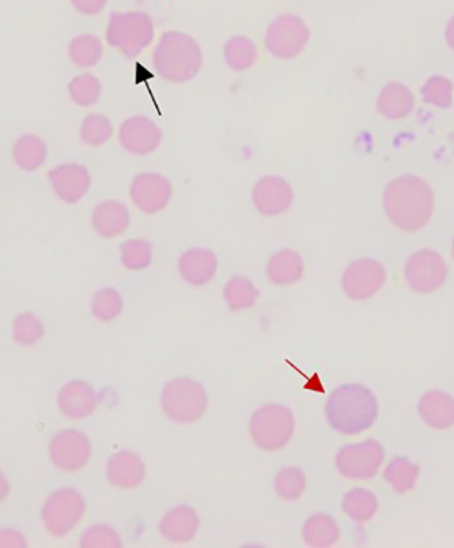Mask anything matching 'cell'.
<instances>
[{
  "label": "cell",
  "instance_id": "2e32d148",
  "mask_svg": "<svg viewBox=\"0 0 454 548\" xmlns=\"http://www.w3.org/2000/svg\"><path fill=\"white\" fill-rule=\"evenodd\" d=\"M49 184L56 198L66 204L81 202L92 187L89 169L79 162H64L48 172Z\"/></svg>",
  "mask_w": 454,
  "mask_h": 548
},
{
  "label": "cell",
  "instance_id": "44dd1931",
  "mask_svg": "<svg viewBox=\"0 0 454 548\" xmlns=\"http://www.w3.org/2000/svg\"><path fill=\"white\" fill-rule=\"evenodd\" d=\"M200 520L194 508L187 505L176 506L170 509L160 524L162 536L168 542L174 544H185L191 542L198 534Z\"/></svg>",
  "mask_w": 454,
  "mask_h": 548
},
{
  "label": "cell",
  "instance_id": "ac0fdd59",
  "mask_svg": "<svg viewBox=\"0 0 454 548\" xmlns=\"http://www.w3.org/2000/svg\"><path fill=\"white\" fill-rule=\"evenodd\" d=\"M131 224V213L127 204L109 199L98 203L92 214V226L97 236L113 240L127 232Z\"/></svg>",
  "mask_w": 454,
  "mask_h": 548
},
{
  "label": "cell",
  "instance_id": "ee69618b",
  "mask_svg": "<svg viewBox=\"0 0 454 548\" xmlns=\"http://www.w3.org/2000/svg\"><path fill=\"white\" fill-rule=\"evenodd\" d=\"M452 256H453V259H454V238H453V241H452Z\"/></svg>",
  "mask_w": 454,
  "mask_h": 548
},
{
  "label": "cell",
  "instance_id": "7a4b0ae2",
  "mask_svg": "<svg viewBox=\"0 0 454 548\" xmlns=\"http://www.w3.org/2000/svg\"><path fill=\"white\" fill-rule=\"evenodd\" d=\"M378 400L362 384H344L329 395L325 415L332 429L344 436H357L377 421Z\"/></svg>",
  "mask_w": 454,
  "mask_h": 548
},
{
  "label": "cell",
  "instance_id": "9a60e30c",
  "mask_svg": "<svg viewBox=\"0 0 454 548\" xmlns=\"http://www.w3.org/2000/svg\"><path fill=\"white\" fill-rule=\"evenodd\" d=\"M164 141L161 128L146 116H132L119 128V143L132 156H149L160 149Z\"/></svg>",
  "mask_w": 454,
  "mask_h": 548
},
{
  "label": "cell",
  "instance_id": "277c9868",
  "mask_svg": "<svg viewBox=\"0 0 454 548\" xmlns=\"http://www.w3.org/2000/svg\"><path fill=\"white\" fill-rule=\"evenodd\" d=\"M155 36L154 22L143 11L113 13L107 26V41L126 58H136L149 48Z\"/></svg>",
  "mask_w": 454,
  "mask_h": 548
},
{
  "label": "cell",
  "instance_id": "5b68a950",
  "mask_svg": "<svg viewBox=\"0 0 454 548\" xmlns=\"http://www.w3.org/2000/svg\"><path fill=\"white\" fill-rule=\"evenodd\" d=\"M161 406L170 421L179 425H191L206 414V389L198 381L187 377L169 381L162 389Z\"/></svg>",
  "mask_w": 454,
  "mask_h": 548
},
{
  "label": "cell",
  "instance_id": "4dcf8cb0",
  "mask_svg": "<svg viewBox=\"0 0 454 548\" xmlns=\"http://www.w3.org/2000/svg\"><path fill=\"white\" fill-rule=\"evenodd\" d=\"M260 296V291L253 285L248 278L233 277L229 279L223 289V298L233 312L245 311L252 308L256 304L257 298Z\"/></svg>",
  "mask_w": 454,
  "mask_h": 548
},
{
  "label": "cell",
  "instance_id": "ba28073f",
  "mask_svg": "<svg viewBox=\"0 0 454 548\" xmlns=\"http://www.w3.org/2000/svg\"><path fill=\"white\" fill-rule=\"evenodd\" d=\"M310 40V29L298 15L282 14L268 25L266 48L276 59L297 58Z\"/></svg>",
  "mask_w": 454,
  "mask_h": 548
},
{
  "label": "cell",
  "instance_id": "3957f363",
  "mask_svg": "<svg viewBox=\"0 0 454 548\" xmlns=\"http://www.w3.org/2000/svg\"><path fill=\"white\" fill-rule=\"evenodd\" d=\"M153 66L162 79L170 83H187L198 77L203 66L198 41L180 30L165 32L155 45Z\"/></svg>",
  "mask_w": 454,
  "mask_h": 548
},
{
  "label": "cell",
  "instance_id": "52a82bcc",
  "mask_svg": "<svg viewBox=\"0 0 454 548\" xmlns=\"http://www.w3.org/2000/svg\"><path fill=\"white\" fill-rule=\"evenodd\" d=\"M86 513L82 494L71 487H62L48 495L41 508V521L45 531L54 538H63L81 523Z\"/></svg>",
  "mask_w": 454,
  "mask_h": 548
},
{
  "label": "cell",
  "instance_id": "e575fe53",
  "mask_svg": "<svg viewBox=\"0 0 454 548\" xmlns=\"http://www.w3.org/2000/svg\"><path fill=\"white\" fill-rule=\"evenodd\" d=\"M13 339L17 345L32 347L45 335V327L40 317L32 312H24L13 321Z\"/></svg>",
  "mask_w": 454,
  "mask_h": 548
},
{
  "label": "cell",
  "instance_id": "603a6c76",
  "mask_svg": "<svg viewBox=\"0 0 454 548\" xmlns=\"http://www.w3.org/2000/svg\"><path fill=\"white\" fill-rule=\"evenodd\" d=\"M415 108V96L407 85L391 82L382 88L377 98V109L385 119L403 120Z\"/></svg>",
  "mask_w": 454,
  "mask_h": 548
},
{
  "label": "cell",
  "instance_id": "8d00e7d4",
  "mask_svg": "<svg viewBox=\"0 0 454 548\" xmlns=\"http://www.w3.org/2000/svg\"><path fill=\"white\" fill-rule=\"evenodd\" d=\"M306 487V478L300 468L286 467L275 478V491L283 501H297Z\"/></svg>",
  "mask_w": 454,
  "mask_h": 548
},
{
  "label": "cell",
  "instance_id": "836d02e7",
  "mask_svg": "<svg viewBox=\"0 0 454 548\" xmlns=\"http://www.w3.org/2000/svg\"><path fill=\"white\" fill-rule=\"evenodd\" d=\"M113 131V124L107 116L90 113L82 120L79 135L86 146L100 147L111 141Z\"/></svg>",
  "mask_w": 454,
  "mask_h": 548
},
{
  "label": "cell",
  "instance_id": "7c38bea8",
  "mask_svg": "<svg viewBox=\"0 0 454 548\" xmlns=\"http://www.w3.org/2000/svg\"><path fill=\"white\" fill-rule=\"evenodd\" d=\"M387 282V271L380 262L374 259L354 260L344 270L342 289L344 294L353 301L369 300Z\"/></svg>",
  "mask_w": 454,
  "mask_h": 548
},
{
  "label": "cell",
  "instance_id": "d590c367",
  "mask_svg": "<svg viewBox=\"0 0 454 548\" xmlns=\"http://www.w3.org/2000/svg\"><path fill=\"white\" fill-rule=\"evenodd\" d=\"M422 97L431 107L448 109L452 107L454 85L445 75H433L422 86Z\"/></svg>",
  "mask_w": 454,
  "mask_h": 548
},
{
  "label": "cell",
  "instance_id": "7402d4cb",
  "mask_svg": "<svg viewBox=\"0 0 454 548\" xmlns=\"http://www.w3.org/2000/svg\"><path fill=\"white\" fill-rule=\"evenodd\" d=\"M423 422L434 430H448L454 426V398L442 391H429L418 403Z\"/></svg>",
  "mask_w": 454,
  "mask_h": 548
},
{
  "label": "cell",
  "instance_id": "d4e9b609",
  "mask_svg": "<svg viewBox=\"0 0 454 548\" xmlns=\"http://www.w3.org/2000/svg\"><path fill=\"white\" fill-rule=\"evenodd\" d=\"M48 158V147L43 138L34 134H24L15 141L13 160L22 172L32 173L43 168Z\"/></svg>",
  "mask_w": 454,
  "mask_h": 548
},
{
  "label": "cell",
  "instance_id": "4316f807",
  "mask_svg": "<svg viewBox=\"0 0 454 548\" xmlns=\"http://www.w3.org/2000/svg\"><path fill=\"white\" fill-rule=\"evenodd\" d=\"M419 475H421V467L406 456L393 457L384 471L385 482L397 494H406L414 490Z\"/></svg>",
  "mask_w": 454,
  "mask_h": 548
},
{
  "label": "cell",
  "instance_id": "7bdbcfd3",
  "mask_svg": "<svg viewBox=\"0 0 454 548\" xmlns=\"http://www.w3.org/2000/svg\"><path fill=\"white\" fill-rule=\"evenodd\" d=\"M444 37L448 47L454 52V15L445 26Z\"/></svg>",
  "mask_w": 454,
  "mask_h": 548
},
{
  "label": "cell",
  "instance_id": "e0dca14e",
  "mask_svg": "<svg viewBox=\"0 0 454 548\" xmlns=\"http://www.w3.org/2000/svg\"><path fill=\"white\" fill-rule=\"evenodd\" d=\"M56 403L64 417L85 419L97 410L98 398L96 391L86 381L73 380L60 388Z\"/></svg>",
  "mask_w": 454,
  "mask_h": 548
},
{
  "label": "cell",
  "instance_id": "b9f144b4",
  "mask_svg": "<svg viewBox=\"0 0 454 548\" xmlns=\"http://www.w3.org/2000/svg\"><path fill=\"white\" fill-rule=\"evenodd\" d=\"M11 491V486L9 479L6 478V475L0 471V504L7 500Z\"/></svg>",
  "mask_w": 454,
  "mask_h": 548
},
{
  "label": "cell",
  "instance_id": "30bf717a",
  "mask_svg": "<svg viewBox=\"0 0 454 548\" xmlns=\"http://www.w3.org/2000/svg\"><path fill=\"white\" fill-rule=\"evenodd\" d=\"M408 286L419 294H431L440 290L448 279V264L433 249H419L412 253L404 267Z\"/></svg>",
  "mask_w": 454,
  "mask_h": 548
},
{
  "label": "cell",
  "instance_id": "9c48e42d",
  "mask_svg": "<svg viewBox=\"0 0 454 548\" xmlns=\"http://www.w3.org/2000/svg\"><path fill=\"white\" fill-rule=\"evenodd\" d=\"M384 460L385 451L380 442L368 440L344 445L336 453L335 464L344 478L368 481L377 475Z\"/></svg>",
  "mask_w": 454,
  "mask_h": 548
},
{
  "label": "cell",
  "instance_id": "d6986e66",
  "mask_svg": "<svg viewBox=\"0 0 454 548\" xmlns=\"http://www.w3.org/2000/svg\"><path fill=\"white\" fill-rule=\"evenodd\" d=\"M145 475V463L135 453L120 451L108 460L107 478L109 483L116 489H136V487L141 486Z\"/></svg>",
  "mask_w": 454,
  "mask_h": 548
},
{
  "label": "cell",
  "instance_id": "74e56055",
  "mask_svg": "<svg viewBox=\"0 0 454 548\" xmlns=\"http://www.w3.org/2000/svg\"><path fill=\"white\" fill-rule=\"evenodd\" d=\"M123 306V298L119 291L111 289V287L96 291L92 298L93 316L105 323L117 319L123 312Z\"/></svg>",
  "mask_w": 454,
  "mask_h": 548
},
{
  "label": "cell",
  "instance_id": "f1b7e54d",
  "mask_svg": "<svg viewBox=\"0 0 454 548\" xmlns=\"http://www.w3.org/2000/svg\"><path fill=\"white\" fill-rule=\"evenodd\" d=\"M342 509L355 523L365 524L377 515L378 500L372 491L357 487L344 494Z\"/></svg>",
  "mask_w": 454,
  "mask_h": 548
},
{
  "label": "cell",
  "instance_id": "f35d334b",
  "mask_svg": "<svg viewBox=\"0 0 454 548\" xmlns=\"http://www.w3.org/2000/svg\"><path fill=\"white\" fill-rule=\"evenodd\" d=\"M79 546L82 548H119L121 539L116 529L109 525L97 524L83 532Z\"/></svg>",
  "mask_w": 454,
  "mask_h": 548
},
{
  "label": "cell",
  "instance_id": "8992f818",
  "mask_svg": "<svg viewBox=\"0 0 454 548\" xmlns=\"http://www.w3.org/2000/svg\"><path fill=\"white\" fill-rule=\"evenodd\" d=\"M294 415L278 403L266 404L255 411L249 423V432L257 447L264 451L285 448L294 436Z\"/></svg>",
  "mask_w": 454,
  "mask_h": 548
},
{
  "label": "cell",
  "instance_id": "8fae6325",
  "mask_svg": "<svg viewBox=\"0 0 454 548\" xmlns=\"http://www.w3.org/2000/svg\"><path fill=\"white\" fill-rule=\"evenodd\" d=\"M48 456L59 471H81L92 456V445L85 433L75 429H64L56 433L48 444Z\"/></svg>",
  "mask_w": 454,
  "mask_h": 548
},
{
  "label": "cell",
  "instance_id": "6da1fadb",
  "mask_svg": "<svg viewBox=\"0 0 454 548\" xmlns=\"http://www.w3.org/2000/svg\"><path fill=\"white\" fill-rule=\"evenodd\" d=\"M382 202L389 221L403 232L426 228L434 214V192L415 175L399 176L388 183Z\"/></svg>",
  "mask_w": 454,
  "mask_h": 548
},
{
  "label": "cell",
  "instance_id": "ab89813d",
  "mask_svg": "<svg viewBox=\"0 0 454 548\" xmlns=\"http://www.w3.org/2000/svg\"><path fill=\"white\" fill-rule=\"evenodd\" d=\"M26 546H28V540L22 532L13 528L0 529V548H21Z\"/></svg>",
  "mask_w": 454,
  "mask_h": 548
},
{
  "label": "cell",
  "instance_id": "60d3db41",
  "mask_svg": "<svg viewBox=\"0 0 454 548\" xmlns=\"http://www.w3.org/2000/svg\"><path fill=\"white\" fill-rule=\"evenodd\" d=\"M75 11L83 15H97L108 5V0H70Z\"/></svg>",
  "mask_w": 454,
  "mask_h": 548
},
{
  "label": "cell",
  "instance_id": "484cf974",
  "mask_svg": "<svg viewBox=\"0 0 454 548\" xmlns=\"http://www.w3.org/2000/svg\"><path fill=\"white\" fill-rule=\"evenodd\" d=\"M339 538L340 529L334 517L324 513L309 517L302 531V539L309 547H331L338 543Z\"/></svg>",
  "mask_w": 454,
  "mask_h": 548
},
{
  "label": "cell",
  "instance_id": "83f0119b",
  "mask_svg": "<svg viewBox=\"0 0 454 548\" xmlns=\"http://www.w3.org/2000/svg\"><path fill=\"white\" fill-rule=\"evenodd\" d=\"M67 52L75 66L90 68L100 63L104 55V44L96 34L83 33L68 43Z\"/></svg>",
  "mask_w": 454,
  "mask_h": 548
},
{
  "label": "cell",
  "instance_id": "d6a6232c",
  "mask_svg": "<svg viewBox=\"0 0 454 548\" xmlns=\"http://www.w3.org/2000/svg\"><path fill=\"white\" fill-rule=\"evenodd\" d=\"M120 259L127 270H146L153 260V245L143 238H131L120 245Z\"/></svg>",
  "mask_w": 454,
  "mask_h": 548
},
{
  "label": "cell",
  "instance_id": "ffe728a7",
  "mask_svg": "<svg viewBox=\"0 0 454 548\" xmlns=\"http://www.w3.org/2000/svg\"><path fill=\"white\" fill-rule=\"evenodd\" d=\"M218 270L217 255L210 249H188L179 259L181 278L191 286H204L213 281Z\"/></svg>",
  "mask_w": 454,
  "mask_h": 548
},
{
  "label": "cell",
  "instance_id": "4fadbf2b",
  "mask_svg": "<svg viewBox=\"0 0 454 548\" xmlns=\"http://www.w3.org/2000/svg\"><path fill=\"white\" fill-rule=\"evenodd\" d=\"M172 196V183L160 173H139L131 181L130 198L136 209L143 214L161 213L169 206Z\"/></svg>",
  "mask_w": 454,
  "mask_h": 548
},
{
  "label": "cell",
  "instance_id": "f546056e",
  "mask_svg": "<svg viewBox=\"0 0 454 548\" xmlns=\"http://www.w3.org/2000/svg\"><path fill=\"white\" fill-rule=\"evenodd\" d=\"M223 59L230 70L242 73L255 66L257 47L255 41L247 36H234L223 47Z\"/></svg>",
  "mask_w": 454,
  "mask_h": 548
},
{
  "label": "cell",
  "instance_id": "5bb4252c",
  "mask_svg": "<svg viewBox=\"0 0 454 548\" xmlns=\"http://www.w3.org/2000/svg\"><path fill=\"white\" fill-rule=\"evenodd\" d=\"M294 188L281 176L267 175L256 181L252 202L257 213L274 218L285 214L293 206Z\"/></svg>",
  "mask_w": 454,
  "mask_h": 548
},
{
  "label": "cell",
  "instance_id": "1f68e13d",
  "mask_svg": "<svg viewBox=\"0 0 454 548\" xmlns=\"http://www.w3.org/2000/svg\"><path fill=\"white\" fill-rule=\"evenodd\" d=\"M68 96L75 105L81 108H90L100 100L102 85L96 75L83 73L75 75L68 83Z\"/></svg>",
  "mask_w": 454,
  "mask_h": 548
},
{
  "label": "cell",
  "instance_id": "cb8c5ba5",
  "mask_svg": "<svg viewBox=\"0 0 454 548\" xmlns=\"http://www.w3.org/2000/svg\"><path fill=\"white\" fill-rule=\"evenodd\" d=\"M305 263L294 249H282L271 256L267 264V277L276 286H290L304 277Z\"/></svg>",
  "mask_w": 454,
  "mask_h": 548
}]
</instances>
